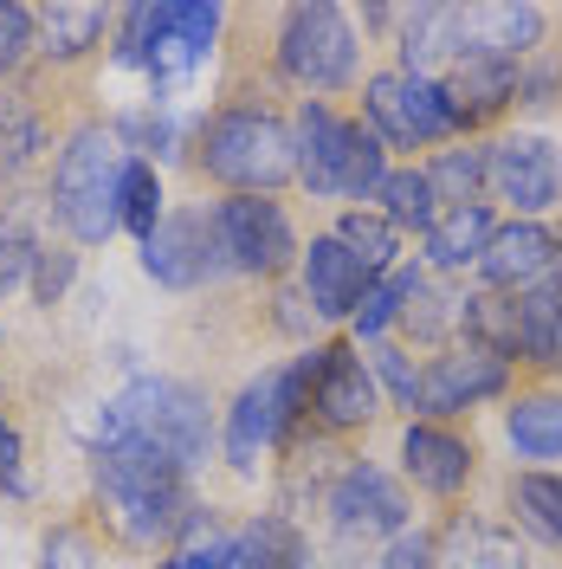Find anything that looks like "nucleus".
I'll return each mask as SVG.
<instances>
[{
	"label": "nucleus",
	"instance_id": "40",
	"mask_svg": "<svg viewBox=\"0 0 562 569\" xmlns=\"http://www.w3.org/2000/svg\"><path fill=\"white\" fill-rule=\"evenodd\" d=\"M155 569H233V537L201 531V518L188 525V543H175Z\"/></svg>",
	"mask_w": 562,
	"mask_h": 569
},
{
	"label": "nucleus",
	"instance_id": "44",
	"mask_svg": "<svg viewBox=\"0 0 562 569\" xmlns=\"http://www.w3.org/2000/svg\"><path fill=\"white\" fill-rule=\"evenodd\" d=\"M0 492L27 498V472H20V427L0 415Z\"/></svg>",
	"mask_w": 562,
	"mask_h": 569
},
{
	"label": "nucleus",
	"instance_id": "28",
	"mask_svg": "<svg viewBox=\"0 0 562 569\" xmlns=\"http://www.w3.org/2000/svg\"><path fill=\"white\" fill-rule=\"evenodd\" d=\"M375 201H382V220L394 233H426V227L440 220V194H433V181H426L421 162L388 169L382 188H375Z\"/></svg>",
	"mask_w": 562,
	"mask_h": 569
},
{
	"label": "nucleus",
	"instance_id": "18",
	"mask_svg": "<svg viewBox=\"0 0 562 569\" xmlns=\"http://www.w3.org/2000/svg\"><path fill=\"white\" fill-rule=\"evenodd\" d=\"M556 266V227L550 220H498L485 259L472 266L485 291H524Z\"/></svg>",
	"mask_w": 562,
	"mask_h": 569
},
{
	"label": "nucleus",
	"instance_id": "31",
	"mask_svg": "<svg viewBox=\"0 0 562 569\" xmlns=\"http://www.w3.org/2000/svg\"><path fill=\"white\" fill-rule=\"evenodd\" d=\"M511 505H518V518H524L543 543L562 550V472H543V466L518 472V479H511Z\"/></svg>",
	"mask_w": 562,
	"mask_h": 569
},
{
	"label": "nucleus",
	"instance_id": "16",
	"mask_svg": "<svg viewBox=\"0 0 562 569\" xmlns=\"http://www.w3.org/2000/svg\"><path fill=\"white\" fill-rule=\"evenodd\" d=\"M472 466H479V453H472L465 433H453V427H440V421H408L401 427V472H408L426 498L465 492Z\"/></svg>",
	"mask_w": 562,
	"mask_h": 569
},
{
	"label": "nucleus",
	"instance_id": "8",
	"mask_svg": "<svg viewBox=\"0 0 562 569\" xmlns=\"http://www.w3.org/2000/svg\"><path fill=\"white\" fill-rule=\"evenodd\" d=\"M485 194L518 220H543L562 201V149L536 130H504L485 142Z\"/></svg>",
	"mask_w": 562,
	"mask_h": 569
},
{
	"label": "nucleus",
	"instance_id": "27",
	"mask_svg": "<svg viewBox=\"0 0 562 569\" xmlns=\"http://www.w3.org/2000/svg\"><path fill=\"white\" fill-rule=\"evenodd\" d=\"M421 169H426V181H433V194H440V213L479 208V201H485V142L459 137V142H446V149H433Z\"/></svg>",
	"mask_w": 562,
	"mask_h": 569
},
{
	"label": "nucleus",
	"instance_id": "20",
	"mask_svg": "<svg viewBox=\"0 0 562 569\" xmlns=\"http://www.w3.org/2000/svg\"><path fill=\"white\" fill-rule=\"evenodd\" d=\"M465 46L524 66L530 52L550 46V13L530 0H492V7H465Z\"/></svg>",
	"mask_w": 562,
	"mask_h": 569
},
{
	"label": "nucleus",
	"instance_id": "33",
	"mask_svg": "<svg viewBox=\"0 0 562 569\" xmlns=\"http://www.w3.org/2000/svg\"><path fill=\"white\" fill-rule=\"evenodd\" d=\"M330 233H337V240H343V247H350L355 259L369 266V272H394V266H401V233L388 227L382 213L350 208L343 220H337V227H330Z\"/></svg>",
	"mask_w": 562,
	"mask_h": 569
},
{
	"label": "nucleus",
	"instance_id": "43",
	"mask_svg": "<svg viewBox=\"0 0 562 569\" xmlns=\"http://www.w3.org/2000/svg\"><path fill=\"white\" fill-rule=\"evenodd\" d=\"M382 569H433V531H401L394 543L382 550Z\"/></svg>",
	"mask_w": 562,
	"mask_h": 569
},
{
	"label": "nucleus",
	"instance_id": "13",
	"mask_svg": "<svg viewBox=\"0 0 562 569\" xmlns=\"http://www.w3.org/2000/svg\"><path fill=\"white\" fill-rule=\"evenodd\" d=\"M375 279L382 272H369L337 233H317L311 247H298V291H304L311 318H323V323H350V311L362 305V291Z\"/></svg>",
	"mask_w": 562,
	"mask_h": 569
},
{
	"label": "nucleus",
	"instance_id": "38",
	"mask_svg": "<svg viewBox=\"0 0 562 569\" xmlns=\"http://www.w3.org/2000/svg\"><path fill=\"white\" fill-rule=\"evenodd\" d=\"M369 376H375V389L394 395V408L414 415V401H421V369L408 362L401 343H369Z\"/></svg>",
	"mask_w": 562,
	"mask_h": 569
},
{
	"label": "nucleus",
	"instance_id": "34",
	"mask_svg": "<svg viewBox=\"0 0 562 569\" xmlns=\"http://www.w3.org/2000/svg\"><path fill=\"white\" fill-rule=\"evenodd\" d=\"M155 27H162V7H155V0L123 7V13H117V39H110V66L149 71V59H155Z\"/></svg>",
	"mask_w": 562,
	"mask_h": 569
},
{
	"label": "nucleus",
	"instance_id": "19",
	"mask_svg": "<svg viewBox=\"0 0 562 569\" xmlns=\"http://www.w3.org/2000/svg\"><path fill=\"white\" fill-rule=\"evenodd\" d=\"M401 66L408 78H446L459 66V52H465V7H408L401 13Z\"/></svg>",
	"mask_w": 562,
	"mask_h": 569
},
{
	"label": "nucleus",
	"instance_id": "5",
	"mask_svg": "<svg viewBox=\"0 0 562 569\" xmlns=\"http://www.w3.org/2000/svg\"><path fill=\"white\" fill-rule=\"evenodd\" d=\"M123 142L110 123H78L52 162V220L71 247H104L117 227V188H123Z\"/></svg>",
	"mask_w": 562,
	"mask_h": 569
},
{
	"label": "nucleus",
	"instance_id": "15",
	"mask_svg": "<svg viewBox=\"0 0 562 569\" xmlns=\"http://www.w3.org/2000/svg\"><path fill=\"white\" fill-rule=\"evenodd\" d=\"M220 27H227V13H220V7H162L155 59H149V84L162 91V104H169V91H181L194 71L208 66Z\"/></svg>",
	"mask_w": 562,
	"mask_h": 569
},
{
	"label": "nucleus",
	"instance_id": "24",
	"mask_svg": "<svg viewBox=\"0 0 562 569\" xmlns=\"http://www.w3.org/2000/svg\"><path fill=\"white\" fill-rule=\"evenodd\" d=\"M504 440L518 460H562V389H518L504 408Z\"/></svg>",
	"mask_w": 562,
	"mask_h": 569
},
{
	"label": "nucleus",
	"instance_id": "47",
	"mask_svg": "<svg viewBox=\"0 0 562 569\" xmlns=\"http://www.w3.org/2000/svg\"><path fill=\"white\" fill-rule=\"evenodd\" d=\"M556 369H562V330H556Z\"/></svg>",
	"mask_w": 562,
	"mask_h": 569
},
{
	"label": "nucleus",
	"instance_id": "23",
	"mask_svg": "<svg viewBox=\"0 0 562 569\" xmlns=\"http://www.w3.org/2000/svg\"><path fill=\"white\" fill-rule=\"evenodd\" d=\"M511 311H518V362L550 369L556 362V330H562V279L543 272L536 284L511 291Z\"/></svg>",
	"mask_w": 562,
	"mask_h": 569
},
{
	"label": "nucleus",
	"instance_id": "9",
	"mask_svg": "<svg viewBox=\"0 0 562 569\" xmlns=\"http://www.w3.org/2000/svg\"><path fill=\"white\" fill-rule=\"evenodd\" d=\"M323 511H330V531L343 537V543H394V537L414 525L408 492H401L375 460L343 466V472L330 479V492H323Z\"/></svg>",
	"mask_w": 562,
	"mask_h": 569
},
{
	"label": "nucleus",
	"instance_id": "14",
	"mask_svg": "<svg viewBox=\"0 0 562 569\" xmlns=\"http://www.w3.org/2000/svg\"><path fill=\"white\" fill-rule=\"evenodd\" d=\"M440 91H446V104H453L459 137H472V130L498 123L504 110H518V66L465 46V52H459V66L440 78Z\"/></svg>",
	"mask_w": 562,
	"mask_h": 569
},
{
	"label": "nucleus",
	"instance_id": "7",
	"mask_svg": "<svg viewBox=\"0 0 562 569\" xmlns=\"http://www.w3.org/2000/svg\"><path fill=\"white\" fill-rule=\"evenodd\" d=\"M213 240H220L227 272H240V279H279L284 266H298L291 213L272 194H227V201H213Z\"/></svg>",
	"mask_w": 562,
	"mask_h": 569
},
{
	"label": "nucleus",
	"instance_id": "42",
	"mask_svg": "<svg viewBox=\"0 0 562 569\" xmlns=\"http://www.w3.org/2000/svg\"><path fill=\"white\" fill-rule=\"evenodd\" d=\"M39 557H46L39 569H91L98 563V543H91V531H78V525H59V531L46 537Z\"/></svg>",
	"mask_w": 562,
	"mask_h": 569
},
{
	"label": "nucleus",
	"instance_id": "37",
	"mask_svg": "<svg viewBox=\"0 0 562 569\" xmlns=\"http://www.w3.org/2000/svg\"><path fill=\"white\" fill-rule=\"evenodd\" d=\"M556 98H562V59L543 46V52H530L518 66V110L543 117V110H556Z\"/></svg>",
	"mask_w": 562,
	"mask_h": 569
},
{
	"label": "nucleus",
	"instance_id": "36",
	"mask_svg": "<svg viewBox=\"0 0 562 569\" xmlns=\"http://www.w3.org/2000/svg\"><path fill=\"white\" fill-rule=\"evenodd\" d=\"M71 279H78V247H71V240H39L33 272H27V284H33V305H39V311L66 305Z\"/></svg>",
	"mask_w": 562,
	"mask_h": 569
},
{
	"label": "nucleus",
	"instance_id": "30",
	"mask_svg": "<svg viewBox=\"0 0 562 569\" xmlns=\"http://www.w3.org/2000/svg\"><path fill=\"white\" fill-rule=\"evenodd\" d=\"M394 323H401L414 343H446V337L459 330V298H453V291H440L433 272H421L414 291L401 298V318H394Z\"/></svg>",
	"mask_w": 562,
	"mask_h": 569
},
{
	"label": "nucleus",
	"instance_id": "17",
	"mask_svg": "<svg viewBox=\"0 0 562 569\" xmlns=\"http://www.w3.org/2000/svg\"><path fill=\"white\" fill-rule=\"evenodd\" d=\"M110 27H117V13L98 0H46V7H33V52L46 66L71 71L91 52H104Z\"/></svg>",
	"mask_w": 562,
	"mask_h": 569
},
{
	"label": "nucleus",
	"instance_id": "22",
	"mask_svg": "<svg viewBox=\"0 0 562 569\" xmlns=\"http://www.w3.org/2000/svg\"><path fill=\"white\" fill-rule=\"evenodd\" d=\"M492 233H498V213L485 208V201H479V208H446L421 233V266L426 272H465V266L485 259Z\"/></svg>",
	"mask_w": 562,
	"mask_h": 569
},
{
	"label": "nucleus",
	"instance_id": "3",
	"mask_svg": "<svg viewBox=\"0 0 562 569\" xmlns=\"http://www.w3.org/2000/svg\"><path fill=\"white\" fill-rule=\"evenodd\" d=\"M91 440H142V447L169 453L181 472H194V466L208 460V447H213L208 395L175 382V376H137L123 395L104 401Z\"/></svg>",
	"mask_w": 562,
	"mask_h": 569
},
{
	"label": "nucleus",
	"instance_id": "26",
	"mask_svg": "<svg viewBox=\"0 0 562 569\" xmlns=\"http://www.w3.org/2000/svg\"><path fill=\"white\" fill-rule=\"evenodd\" d=\"M459 337L465 350H485V356H504L518 369V311H511V291H465L459 298Z\"/></svg>",
	"mask_w": 562,
	"mask_h": 569
},
{
	"label": "nucleus",
	"instance_id": "46",
	"mask_svg": "<svg viewBox=\"0 0 562 569\" xmlns=\"http://www.w3.org/2000/svg\"><path fill=\"white\" fill-rule=\"evenodd\" d=\"M550 272H556V279H562V227H556V266H550Z\"/></svg>",
	"mask_w": 562,
	"mask_h": 569
},
{
	"label": "nucleus",
	"instance_id": "2",
	"mask_svg": "<svg viewBox=\"0 0 562 569\" xmlns=\"http://www.w3.org/2000/svg\"><path fill=\"white\" fill-rule=\"evenodd\" d=\"M194 169L227 194H279L284 181H298V137L272 104L233 98L201 123Z\"/></svg>",
	"mask_w": 562,
	"mask_h": 569
},
{
	"label": "nucleus",
	"instance_id": "32",
	"mask_svg": "<svg viewBox=\"0 0 562 569\" xmlns=\"http://www.w3.org/2000/svg\"><path fill=\"white\" fill-rule=\"evenodd\" d=\"M117 227L123 233H137L149 240L155 227H162V176H155V162H123V188H117Z\"/></svg>",
	"mask_w": 562,
	"mask_h": 569
},
{
	"label": "nucleus",
	"instance_id": "29",
	"mask_svg": "<svg viewBox=\"0 0 562 569\" xmlns=\"http://www.w3.org/2000/svg\"><path fill=\"white\" fill-rule=\"evenodd\" d=\"M426 266H394V272H382V279L362 291V305L350 311V330H355V343H388V330H394V318H401V298L414 291V279H421Z\"/></svg>",
	"mask_w": 562,
	"mask_h": 569
},
{
	"label": "nucleus",
	"instance_id": "41",
	"mask_svg": "<svg viewBox=\"0 0 562 569\" xmlns=\"http://www.w3.org/2000/svg\"><path fill=\"white\" fill-rule=\"evenodd\" d=\"M27 59H33V7L0 0V84L27 66Z\"/></svg>",
	"mask_w": 562,
	"mask_h": 569
},
{
	"label": "nucleus",
	"instance_id": "6",
	"mask_svg": "<svg viewBox=\"0 0 562 569\" xmlns=\"http://www.w3.org/2000/svg\"><path fill=\"white\" fill-rule=\"evenodd\" d=\"M272 52H279L284 78H291L298 91L323 98V104H330L337 91H350L355 66H362V46H355L350 13L330 7V0H298V7H284Z\"/></svg>",
	"mask_w": 562,
	"mask_h": 569
},
{
	"label": "nucleus",
	"instance_id": "1",
	"mask_svg": "<svg viewBox=\"0 0 562 569\" xmlns=\"http://www.w3.org/2000/svg\"><path fill=\"white\" fill-rule=\"evenodd\" d=\"M91 486L104 505L117 543L130 550H175V537L201 518L194 505V472H181L169 453L142 440H91Z\"/></svg>",
	"mask_w": 562,
	"mask_h": 569
},
{
	"label": "nucleus",
	"instance_id": "21",
	"mask_svg": "<svg viewBox=\"0 0 562 569\" xmlns=\"http://www.w3.org/2000/svg\"><path fill=\"white\" fill-rule=\"evenodd\" d=\"M433 569H530V550L492 518H453L433 531Z\"/></svg>",
	"mask_w": 562,
	"mask_h": 569
},
{
	"label": "nucleus",
	"instance_id": "45",
	"mask_svg": "<svg viewBox=\"0 0 562 569\" xmlns=\"http://www.w3.org/2000/svg\"><path fill=\"white\" fill-rule=\"evenodd\" d=\"M279 323L284 330H311V305H304V291H279Z\"/></svg>",
	"mask_w": 562,
	"mask_h": 569
},
{
	"label": "nucleus",
	"instance_id": "4",
	"mask_svg": "<svg viewBox=\"0 0 562 569\" xmlns=\"http://www.w3.org/2000/svg\"><path fill=\"white\" fill-rule=\"evenodd\" d=\"M291 137H298V181L317 201H375L388 176V149L362 117H343L323 98H304Z\"/></svg>",
	"mask_w": 562,
	"mask_h": 569
},
{
	"label": "nucleus",
	"instance_id": "10",
	"mask_svg": "<svg viewBox=\"0 0 562 569\" xmlns=\"http://www.w3.org/2000/svg\"><path fill=\"white\" fill-rule=\"evenodd\" d=\"M142 272L162 291H194V284L233 279L227 259H220V240H213V208L162 213V227L142 240Z\"/></svg>",
	"mask_w": 562,
	"mask_h": 569
},
{
	"label": "nucleus",
	"instance_id": "11",
	"mask_svg": "<svg viewBox=\"0 0 562 569\" xmlns=\"http://www.w3.org/2000/svg\"><path fill=\"white\" fill-rule=\"evenodd\" d=\"M511 362L504 356H485V350H446L433 356L421 369V401H414V415L421 421H453V415H472L479 401H498V395H511Z\"/></svg>",
	"mask_w": 562,
	"mask_h": 569
},
{
	"label": "nucleus",
	"instance_id": "35",
	"mask_svg": "<svg viewBox=\"0 0 562 569\" xmlns=\"http://www.w3.org/2000/svg\"><path fill=\"white\" fill-rule=\"evenodd\" d=\"M33 220H27V208L20 201H7L0 208V298L13 291V284H27V272H33Z\"/></svg>",
	"mask_w": 562,
	"mask_h": 569
},
{
	"label": "nucleus",
	"instance_id": "39",
	"mask_svg": "<svg viewBox=\"0 0 562 569\" xmlns=\"http://www.w3.org/2000/svg\"><path fill=\"white\" fill-rule=\"evenodd\" d=\"M39 149H46V123H39V110H20V117L0 130V181L27 176L39 162Z\"/></svg>",
	"mask_w": 562,
	"mask_h": 569
},
{
	"label": "nucleus",
	"instance_id": "25",
	"mask_svg": "<svg viewBox=\"0 0 562 569\" xmlns=\"http://www.w3.org/2000/svg\"><path fill=\"white\" fill-rule=\"evenodd\" d=\"M233 569H311V543L291 518L259 511L252 525L233 531Z\"/></svg>",
	"mask_w": 562,
	"mask_h": 569
},
{
	"label": "nucleus",
	"instance_id": "12",
	"mask_svg": "<svg viewBox=\"0 0 562 569\" xmlns=\"http://www.w3.org/2000/svg\"><path fill=\"white\" fill-rule=\"evenodd\" d=\"M382 415V389L369 376V362L355 356V343H317L311 369V427L317 433H355Z\"/></svg>",
	"mask_w": 562,
	"mask_h": 569
}]
</instances>
